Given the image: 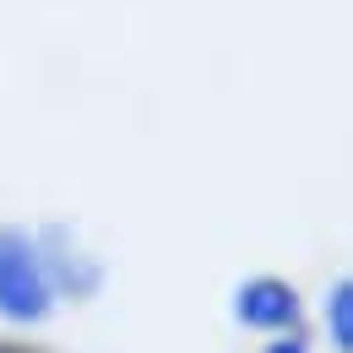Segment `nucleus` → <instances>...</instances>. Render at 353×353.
Returning a JSON list of instances; mask_svg holds the SVG:
<instances>
[{
	"mask_svg": "<svg viewBox=\"0 0 353 353\" xmlns=\"http://www.w3.org/2000/svg\"><path fill=\"white\" fill-rule=\"evenodd\" d=\"M54 310H60V299H54V283L44 272L39 228L0 223V326L33 332Z\"/></svg>",
	"mask_w": 353,
	"mask_h": 353,
	"instance_id": "obj_1",
	"label": "nucleus"
},
{
	"mask_svg": "<svg viewBox=\"0 0 353 353\" xmlns=\"http://www.w3.org/2000/svg\"><path fill=\"white\" fill-rule=\"evenodd\" d=\"M228 315H234L239 332L277 337V332H305L310 305H305V294H299L294 277H283V272H250V277L234 283Z\"/></svg>",
	"mask_w": 353,
	"mask_h": 353,
	"instance_id": "obj_2",
	"label": "nucleus"
},
{
	"mask_svg": "<svg viewBox=\"0 0 353 353\" xmlns=\"http://www.w3.org/2000/svg\"><path fill=\"white\" fill-rule=\"evenodd\" d=\"M39 250H44V272H49V283H54V299H60V305H88V299L103 294L109 266L77 239V228L44 223V228H39Z\"/></svg>",
	"mask_w": 353,
	"mask_h": 353,
	"instance_id": "obj_3",
	"label": "nucleus"
},
{
	"mask_svg": "<svg viewBox=\"0 0 353 353\" xmlns=\"http://www.w3.org/2000/svg\"><path fill=\"white\" fill-rule=\"evenodd\" d=\"M321 332L332 353H353V277H337L321 299Z\"/></svg>",
	"mask_w": 353,
	"mask_h": 353,
	"instance_id": "obj_4",
	"label": "nucleus"
},
{
	"mask_svg": "<svg viewBox=\"0 0 353 353\" xmlns=\"http://www.w3.org/2000/svg\"><path fill=\"white\" fill-rule=\"evenodd\" d=\"M256 353H315V343H310V332H277V337H261Z\"/></svg>",
	"mask_w": 353,
	"mask_h": 353,
	"instance_id": "obj_5",
	"label": "nucleus"
},
{
	"mask_svg": "<svg viewBox=\"0 0 353 353\" xmlns=\"http://www.w3.org/2000/svg\"><path fill=\"white\" fill-rule=\"evenodd\" d=\"M0 353H49V348L28 343V337H0Z\"/></svg>",
	"mask_w": 353,
	"mask_h": 353,
	"instance_id": "obj_6",
	"label": "nucleus"
}]
</instances>
